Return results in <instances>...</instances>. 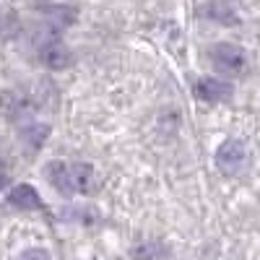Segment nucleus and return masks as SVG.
<instances>
[{"instance_id": "1", "label": "nucleus", "mask_w": 260, "mask_h": 260, "mask_svg": "<svg viewBox=\"0 0 260 260\" xmlns=\"http://www.w3.org/2000/svg\"><path fill=\"white\" fill-rule=\"evenodd\" d=\"M94 172L89 164H65V161H50L47 164V180L52 187L62 195L86 192L91 185Z\"/></svg>"}, {"instance_id": "2", "label": "nucleus", "mask_w": 260, "mask_h": 260, "mask_svg": "<svg viewBox=\"0 0 260 260\" xmlns=\"http://www.w3.org/2000/svg\"><path fill=\"white\" fill-rule=\"evenodd\" d=\"M213 68L224 73V76H242L245 68H247V55L242 47L237 45H229V42H219V45H213L211 52H208Z\"/></svg>"}, {"instance_id": "3", "label": "nucleus", "mask_w": 260, "mask_h": 260, "mask_svg": "<svg viewBox=\"0 0 260 260\" xmlns=\"http://www.w3.org/2000/svg\"><path fill=\"white\" fill-rule=\"evenodd\" d=\"M250 161V154L242 141L237 138H229L219 146V151H216V167H219L224 175H240V172L247 167Z\"/></svg>"}, {"instance_id": "4", "label": "nucleus", "mask_w": 260, "mask_h": 260, "mask_svg": "<svg viewBox=\"0 0 260 260\" xmlns=\"http://www.w3.org/2000/svg\"><path fill=\"white\" fill-rule=\"evenodd\" d=\"M192 94L198 96L201 102H206V104H219V102H226L232 96V86L226 81H221V78L203 76V78L195 81Z\"/></svg>"}, {"instance_id": "5", "label": "nucleus", "mask_w": 260, "mask_h": 260, "mask_svg": "<svg viewBox=\"0 0 260 260\" xmlns=\"http://www.w3.org/2000/svg\"><path fill=\"white\" fill-rule=\"evenodd\" d=\"M39 60L45 62L47 68L60 71V68H68L73 55L57 37H47V39H42V45H39Z\"/></svg>"}, {"instance_id": "6", "label": "nucleus", "mask_w": 260, "mask_h": 260, "mask_svg": "<svg viewBox=\"0 0 260 260\" xmlns=\"http://www.w3.org/2000/svg\"><path fill=\"white\" fill-rule=\"evenodd\" d=\"M8 203L21 208V211H39L42 208V198L31 185H16L8 192Z\"/></svg>"}, {"instance_id": "7", "label": "nucleus", "mask_w": 260, "mask_h": 260, "mask_svg": "<svg viewBox=\"0 0 260 260\" xmlns=\"http://www.w3.org/2000/svg\"><path fill=\"white\" fill-rule=\"evenodd\" d=\"M133 255L138 260H159L161 257V245H154V242H148V245H141L133 250Z\"/></svg>"}, {"instance_id": "8", "label": "nucleus", "mask_w": 260, "mask_h": 260, "mask_svg": "<svg viewBox=\"0 0 260 260\" xmlns=\"http://www.w3.org/2000/svg\"><path fill=\"white\" fill-rule=\"evenodd\" d=\"M18 260H52L50 257V252L47 250H42V247H31V250H26V252H21V257Z\"/></svg>"}, {"instance_id": "9", "label": "nucleus", "mask_w": 260, "mask_h": 260, "mask_svg": "<svg viewBox=\"0 0 260 260\" xmlns=\"http://www.w3.org/2000/svg\"><path fill=\"white\" fill-rule=\"evenodd\" d=\"M8 185V169H6V164L0 161V190H3Z\"/></svg>"}]
</instances>
